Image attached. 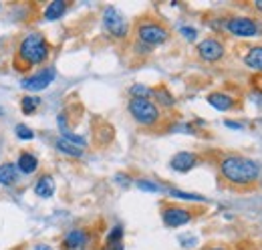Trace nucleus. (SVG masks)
<instances>
[{"label":"nucleus","instance_id":"nucleus-5","mask_svg":"<svg viewBox=\"0 0 262 250\" xmlns=\"http://www.w3.org/2000/svg\"><path fill=\"white\" fill-rule=\"evenodd\" d=\"M103 25H105L107 32L111 36H115V38H123L129 32V25H127L125 16L115 6H107L103 10Z\"/></svg>","mask_w":262,"mask_h":250},{"label":"nucleus","instance_id":"nucleus-28","mask_svg":"<svg viewBox=\"0 0 262 250\" xmlns=\"http://www.w3.org/2000/svg\"><path fill=\"white\" fill-rule=\"evenodd\" d=\"M226 127H232V129H242V125L236 123V121H226Z\"/></svg>","mask_w":262,"mask_h":250},{"label":"nucleus","instance_id":"nucleus-10","mask_svg":"<svg viewBox=\"0 0 262 250\" xmlns=\"http://www.w3.org/2000/svg\"><path fill=\"white\" fill-rule=\"evenodd\" d=\"M87 242H89V234L83 228H75L67 232V236L63 238V246L67 250H81L83 246H87Z\"/></svg>","mask_w":262,"mask_h":250},{"label":"nucleus","instance_id":"nucleus-9","mask_svg":"<svg viewBox=\"0 0 262 250\" xmlns=\"http://www.w3.org/2000/svg\"><path fill=\"white\" fill-rule=\"evenodd\" d=\"M162 218H164L165 226H169V228H178V226L188 224V222L192 220V214H190V210H186V208H180V206H167V208H164V212H162Z\"/></svg>","mask_w":262,"mask_h":250},{"label":"nucleus","instance_id":"nucleus-22","mask_svg":"<svg viewBox=\"0 0 262 250\" xmlns=\"http://www.w3.org/2000/svg\"><path fill=\"white\" fill-rule=\"evenodd\" d=\"M129 91H131V95H133V97H141V99H149V95H151V89H149V87L139 85V83H135Z\"/></svg>","mask_w":262,"mask_h":250},{"label":"nucleus","instance_id":"nucleus-31","mask_svg":"<svg viewBox=\"0 0 262 250\" xmlns=\"http://www.w3.org/2000/svg\"><path fill=\"white\" fill-rule=\"evenodd\" d=\"M210 250H226V248H220V246H218V248H210Z\"/></svg>","mask_w":262,"mask_h":250},{"label":"nucleus","instance_id":"nucleus-24","mask_svg":"<svg viewBox=\"0 0 262 250\" xmlns=\"http://www.w3.org/2000/svg\"><path fill=\"white\" fill-rule=\"evenodd\" d=\"M16 135L20 137V139H33L34 133L31 127H27V125H16Z\"/></svg>","mask_w":262,"mask_h":250},{"label":"nucleus","instance_id":"nucleus-18","mask_svg":"<svg viewBox=\"0 0 262 250\" xmlns=\"http://www.w3.org/2000/svg\"><path fill=\"white\" fill-rule=\"evenodd\" d=\"M244 62H246L250 69L262 71V47H252V49L248 51V55L244 57Z\"/></svg>","mask_w":262,"mask_h":250},{"label":"nucleus","instance_id":"nucleus-17","mask_svg":"<svg viewBox=\"0 0 262 250\" xmlns=\"http://www.w3.org/2000/svg\"><path fill=\"white\" fill-rule=\"evenodd\" d=\"M67 12V2L65 0H55L45 8V18L47 20H59Z\"/></svg>","mask_w":262,"mask_h":250},{"label":"nucleus","instance_id":"nucleus-8","mask_svg":"<svg viewBox=\"0 0 262 250\" xmlns=\"http://www.w3.org/2000/svg\"><path fill=\"white\" fill-rule=\"evenodd\" d=\"M198 55L208 62H216L224 57V45L218 40V38H204L200 45H198Z\"/></svg>","mask_w":262,"mask_h":250},{"label":"nucleus","instance_id":"nucleus-21","mask_svg":"<svg viewBox=\"0 0 262 250\" xmlns=\"http://www.w3.org/2000/svg\"><path fill=\"white\" fill-rule=\"evenodd\" d=\"M173 198H180V200H194V202H204L206 198L204 196H198V194H188V192H180V190H171L169 192Z\"/></svg>","mask_w":262,"mask_h":250},{"label":"nucleus","instance_id":"nucleus-15","mask_svg":"<svg viewBox=\"0 0 262 250\" xmlns=\"http://www.w3.org/2000/svg\"><path fill=\"white\" fill-rule=\"evenodd\" d=\"M18 170L23 172V174H34L36 172V168H38V159L36 156L33 154H29V152H23L20 156H18Z\"/></svg>","mask_w":262,"mask_h":250},{"label":"nucleus","instance_id":"nucleus-30","mask_svg":"<svg viewBox=\"0 0 262 250\" xmlns=\"http://www.w3.org/2000/svg\"><path fill=\"white\" fill-rule=\"evenodd\" d=\"M254 4H256V8H258V10H260V12H262V0H256Z\"/></svg>","mask_w":262,"mask_h":250},{"label":"nucleus","instance_id":"nucleus-11","mask_svg":"<svg viewBox=\"0 0 262 250\" xmlns=\"http://www.w3.org/2000/svg\"><path fill=\"white\" fill-rule=\"evenodd\" d=\"M169 163H171V168L176 172H190L198 163V156L192 154V152H180V154H176V156L171 157Z\"/></svg>","mask_w":262,"mask_h":250},{"label":"nucleus","instance_id":"nucleus-2","mask_svg":"<svg viewBox=\"0 0 262 250\" xmlns=\"http://www.w3.org/2000/svg\"><path fill=\"white\" fill-rule=\"evenodd\" d=\"M49 55H51V47L47 38L38 32L27 34L18 45V57L27 65H40L49 59Z\"/></svg>","mask_w":262,"mask_h":250},{"label":"nucleus","instance_id":"nucleus-25","mask_svg":"<svg viewBox=\"0 0 262 250\" xmlns=\"http://www.w3.org/2000/svg\"><path fill=\"white\" fill-rule=\"evenodd\" d=\"M137 187L143 190V192H160V190H162L158 184H154V182H149V180H139V182H137Z\"/></svg>","mask_w":262,"mask_h":250},{"label":"nucleus","instance_id":"nucleus-20","mask_svg":"<svg viewBox=\"0 0 262 250\" xmlns=\"http://www.w3.org/2000/svg\"><path fill=\"white\" fill-rule=\"evenodd\" d=\"M151 95L158 99V103L160 105H164V107H171L176 101H173V97H171V93L165 89V87H158V89H151Z\"/></svg>","mask_w":262,"mask_h":250},{"label":"nucleus","instance_id":"nucleus-6","mask_svg":"<svg viewBox=\"0 0 262 250\" xmlns=\"http://www.w3.org/2000/svg\"><path fill=\"white\" fill-rule=\"evenodd\" d=\"M226 29L234 36H242V38H250V36H258L260 29L258 23L248 18V16H232L226 20Z\"/></svg>","mask_w":262,"mask_h":250},{"label":"nucleus","instance_id":"nucleus-7","mask_svg":"<svg viewBox=\"0 0 262 250\" xmlns=\"http://www.w3.org/2000/svg\"><path fill=\"white\" fill-rule=\"evenodd\" d=\"M55 77H57V71H55V67H45V69H40L38 73H34L31 77H27V79H23V89H27V91H42V89H47L53 81H55Z\"/></svg>","mask_w":262,"mask_h":250},{"label":"nucleus","instance_id":"nucleus-13","mask_svg":"<svg viewBox=\"0 0 262 250\" xmlns=\"http://www.w3.org/2000/svg\"><path fill=\"white\" fill-rule=\"evenodd\" d=\"M34 194L40 196V198H51L55 194V180L47 174V176H40L38 182L34 184Z\"/></svg>","mask_w":262,"mask_h":250},{"label":"nucleus","instance_id":"nucleus-32","mask_svg":"<svg viewBox=\"0 0 262 250\" xmlns=\"http://www.w3.org/2000/svg\"><path fill=\"white\" fill-rule=\"evenodd\" d=\"M0 115H2V109H0Z\"/></svg>","mask_w":262,"mask_h":250},{"label":"nucleus","instance_id":"nucleus-4","mask_svg":"<svg viewBox=\"0 0 262 250\" xmlns=\"http://www.w3.org/2000/svg\"><path fill=\"white\" fill-rule=\"evenodd\" d=\"M169 31L165 29L162 23H156V20H145V23H139L137 25V38L141 43H145L147 47H154V45H162L167 40Z\"/></svg>","mask_w":262,"mask_h":250},{"label":"nucleus","instance_id":"nucleus-19","mask_svg":"<svg viewBox=\"0 0 262 250\" xmlns=\"http://www.w3.org/2000/svg\"><path fill=\"white\" fill-rule=\"evenodd\" d=\"M38 105H40V99H38V97H34V95L23 97V101H20V109H23V113H25V115H33L34 111L38 109Z\"/></svg>","mask_w":262,"mask_h":250},{"label":"nucleus","instance_id":"nucleus-16","mask_svg":"<svg viewBox=\"0 0 262 250\" xmlns=\"http://www.w3.org/2000/svg\"><path fill=\"white\" fill-rule=\"evenodd\" d=\"M55 145H57L59 152H63V154H67V156H71V157L83 156V148L77 145V143H73V141H69V139H65V137H59V139L55 141Z\"/></svg>","mask_w":262,"mask_h":250},{"label":"nucleus","instance_id":"nucleus-12","mask_svg":"<svg viewBox=\"0 0 262 250\" xmlns=\"http://www.w3.org/2000/svg\"><path fill=\"white\" fill-rule=\"evenodd\" d=\"M16 182H18V168L10 161L2 163L0 165V184L2 186H12Z\"/></svg>","mask_w":262,"mask_h":250},{"label":"nucleus","instance_id":"nucleus-27","mask_svg":"<svg viewBox=\"0 0 262 250\" xmlns=\"http://www.w3.org/2000/svg\"><path fill=\"white\" fill-rule=\"evenodd\" d=\"M103 250H123V244L119 242V244H107Z\"/></svg>","mask_w":262,"mask_h":250},{"label":"nucleus","instance_id":"nucleus-23","mask_svg":"<svg viewBox=\"0 0 262 250\" xmlns=\"http://www.w3.org/2000/svg\"><path fill=\"white\" fill-rule=\"evenodd\" d=\"M121 236H123V228H121V226H115V228L107 234V244H119Z\"/></svg>","mask_w":262,"mask_h":250},{"label":"nucleus","instance_id":"nucleus-3","mask_svg":"<svg viewBox=\"0 0 262 250\" xmlns=\"http://www.w3.org/2000/svg\"><path fill=\"white\" fill-rule=\"evenodd\" d=\"M129 113L131 117L141 125H154L160 119V109L154 101L141 99V97H131L129 99Z\"/></svg>","mask_w":262,"mask_h":250},{"label":"nucleus","instance_id":"nucleus-26","mask_svg":"<svg viewBox=\"0 0 262 250\" xmlns=\"http://www.w3.org/2000/svg\"><path fill=\"white\" fill-rule=\"evenodd\" d=\"M182 34H184V36H186V38H188V40H194V38H196V29H190V27H184V29H182Z\"/></svg>","mask_w":262,"mask_h":250},{"label":"nucleus","instance_id":"nucleus-14","mask_svg":"<svg viewBox=\"0 0 262 250\" xmlns=\"http://www.w3.org/2000/svg\"><path fill=\"white\" fill-rule=\"evenodd\" d=\"M208 103L212 107H216L218 111H228L234 107V99L226 93H210L208 95Z\"/></svg>","mask_w":262,"mask_h":250},{"label":"nucleus","instance_id":"nucleus-29","mask_svg":"<svg viewBox=\"0 0 262 250\" xmlns=\"http://www.w3.org/2000/svg\"><path fill=\"white\" fill-rule=\"evenodd\" d=\"M34 250H53V248H51L49 244H38V246H36Z\"/></svg>","mask_w":262,"mask_h":250},{"label":"nucleus","instance_id":"nucleus-1","mask_svg":"<svg viewBox=\"0 0 262 250\" xmlns=\"http://www.w3.org/2000/svg\"><path fill=\"white\" fill-rule=\"evenodd\" d=\"M220 172L224 176V180L234 184V186H250L258 180V165L242 156H228L222 159L220 163Z\"/></svg>","mask_w":262,"mask_h":250}]
</instances>
